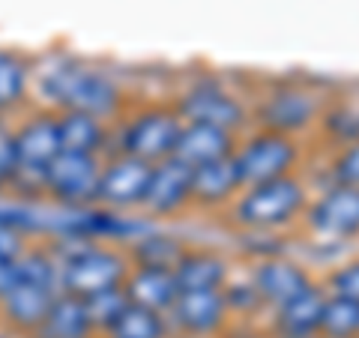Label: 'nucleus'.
<instances>
[{
    "mask_svg": "<svg viewBox=\"0 0 359 338\" xmlns=\"http://www.w3.org/2000/svg\"><path fill=\"white\" fill-rule=\"evenodd\" d=\"M249 99L252 126L311 144V135L318 129L330 96L302 78H282V81H266L264 87H257Z\"/></svg>",
    "mask_w": 359,
    "mask_h": 338,
    "instance_id": "nucleus-3",
    "label": "nucleus"
},
{
    "mask_svg": "<svg viewBox=\"0 0 359 338\" xmlns=\"http://www.w3.org/2000/svg\"><path fill=\"white\" fill-rule=\"evenodd\" d=\"M141 212L159 224L189 216L192 212V168L174 159V156L153 165Z\"/></svg>",
    "mask_w": 359,
    "mask_h": 338,
    "instance_id": "nucleus-13",
    "label": "nucleus"
},
{
    "mask_svg": "<svg viewBox=\"0 0 359 338\" xmlns=\"http://www.w3.org/2000/svg\"><path fill=\"white\" fill-rule=\"evenodd\" d=\"M171 320L168 314L147 311L129 302V309L111 323V330L102 332L105 338H171Z\"/></svg>",
    "mask_w": 359,
    "mask_h": 338,
    "instance_id": "nucleus-25",
    "label": "nucleus"
},
{
    "mask_svg": "<svg viewBox=\"0 0 359 338\" xmlns=\"http://www.w3.org/2000/svg\"><path fill=\"white\" fill-rule=\"evenodd\" d=\"M27 234L15 228L13 222H6V219H0V264H9V261H18L21 255L27 252Z\"/></svg>",
    "mask_w": 359,
    "mask_h": 338,
    "instance_id": "nucleus-33",
    "label": "nucleus"
},
{
    "mask_svg": "<svg viewBox=\"0 0 359 338\" xmlns=\"http://www.w3.org/2000/svg\"><path fill=\"white\" fill-rule=\"evenodd\" d=\"M237 273L233 257L228 252H219L212 245H189L186 255L174 266V278L180 294L192 290H222Z\"/></svg>",
    "mask_w": 359,
    "mask_h": 338,
    "instance_id": "nucleus-16",
    "label": "nucleus"
},
{
    "mask_svg": "<svg viewBox=\"0 0 359 338\" xmlns=\"http://www.w3.org/2000/svg\"><path fill=\"white\" fill-rule=\"evenodd\" d=\"M27 90H30V63L13 48H0V117L25 102Z\"/></svg>",
    "mask_w": 359,
    "mask_h": 338,
    "instance_id": "nucleus-24",
    "label": "nucleus"
},
{
    "mask_svg": "<svg viewBox=\"0 0 359 338\" xmlns=\"http://www.w3.org/2000/svg\"><path fill=\"white\" fill-rule=\"evenodd\" d=\"M39 96L48 111H84L105 123H117L129 108V96L114 72L75 54H57L39 75Z\"/></svg>",
    "mask_w": 359,
    "mask_h": 338,
    "instance_id": "nucleus-1",
    "label": "nucleus"
},
{
    "mask_svg": "<svg viewBox=\"0 0 359 338\" xmlns=\"http://www.w3.org/2000/svg\"><path fill=\"white\" fill-rule=\"evenodd\" d=\"M302 240L351 245L359 240V189L330 183L311 189V201L297 231Z\"/></svg>",
    "mask_w": 359,
    "mask_h": 338,
    "instance_id": "nucleus-8",
    "label": "nucleus"
},
{
    "mask_svg": "<svg viewBox=\"0 0 359 338\" xmlns=\"http://www.w3.org/2000/svg\"><path fill=\"white\" fill-rule=\"evenodd\" d=\"M327 302V290L318 281L299 297L287 299L285 306L269 311V330L273 338H318L320 335V314Z\"/></svg>",
    "mask_w": 359,
    "mask_h": 338,
    "instance_id": "nucleus-18",
    "label": "nucleus"
},
{
    "mask_svg": "<svg viewBox=\"0 0 359 338\" xmlns=\"http://www.w3.org/2000/svg\"><path fill=\"white\" fill-rule=\"evenodd\" d=\"M171 330L189 338H212L231 323V311L224 306L222 290H192L180 294L174 309L168 311Z\"/></svg>",
    "mask_w": 359,
    "mask_h": 338,
    "instance_id": "nucleus-14",
    "label": "nucleus"
},
{
    "mask_svg": "<svg viewBox=\"0 0 359 338\" xmlns=\"http://www.w3.org/2000/svg\"><path fill=\"white\" fill-rule=\"evenodd\" d=\"M15 156H18V180L15 191L21 195H39V183L48 165L60 156L57 114L39 108L27 114L15 126Z\"/></svg>",
    "mask_w": 359,
    "mask_h": 338,
    "instance_id": "nucleus-9",
    "label": "nucleus"
},
{
    "mask_svg": "<svg viewBox=\"0 0 359 338\" xmlns=\"http://www.w3.org/2000/svg\"><path fill=\"white\" fill-rule=\"evenodd\" d=\"M309 201H311V183L306 171H302V174L269 180V183L245 186L222 219L233 234L255 231V234L294 236L299 231L302 216H306Z\"/></svg>",
    "mask_w": 359,
    "mask_h": 338,
    "instance_id": "nucleus-2",
    "label": "nucleus"
},
{
    "mask_svg": "<svg viewBox=\"0 0 359 338\" xmlns=\"http://www.w3.org/2000/svg\"><path fill=\"white\" fill-rule=\"evenodd\" d=\"M54 114H57L60 153L102 156V159L111 153V123L84 111H54Z\"/></svg>",
    "mask_w": 359,
    "mask_h": 338,
    "instance_id": "nucleus-19",
    "label": "nucleus"
},
{
    "mask_svg": "<svg viewBox=\"0 0 359 338\" xmlns=\"http://www.w3.org/2000/svg\"><path fill=\"white\" fill-rule=\"evenodd\" d=\"M222 297H224V306H228V311H231V320L233 318H257L261 311H266L264 299L255 290L252 278L245 276V269L231 276V281L222 288Z\"/></svg>",
    "mask_w": 359,
    "mask_h": 338,
    "instance_id": "nucleus-27",
    "label": "nucleus"
},
{
    "mask_svg": "<svg viewBox=\"0 0 359 338\" xmlns=\"http://www.w3.org/2000/svg\"><path fill=\"white\" fill-rule=\"evenodd\" d=\"M359 141V99H327L311 144H323V150H341Z\"/></svg>",
    "mask_w": 359,
    "mask_h": 338,
    "instance_id": "nucleus-22",
    "label": "nucleus"
},
{
    "mask_svg": "<svg viewBox=\"0 0 359 338\" xmlns=\"http://www.w3.org/2000/svg\"><path fill=\"white\" fill-rule=\"evenodd\" d=\"M18 180V156H15V126L0 117V191L15 189Z\"/></svg>",
    "mask_w": 359,
    "mask_h": 338,
    "instance_id": "nucleus-32",
    "label": "nucleus"
},
{
    "mask_svg": "<svg viewBox=\"0 0 359 338\" xmlns=\"http://www.w3.org/2000/svg\"><path fill=\"white\" fill-rule=\"evenodd\" d=\"M320 285L330 297H344L359 302V255H344L320 273Z\"/></svg>",
    "mask_w": 359,
    "mask_h": 338,
    "instance_id": "nucleus-28",
    "label": "nucleus"
},
{
    "mask_svg": "<svg viewBox=\"0 0 359 338\" xmlns=\"http://www.w3.org/2000/svg\"><path fill=\"white\" fill-rule=\"evenodd\" d=\"M245 189L237 162L222 159L192 171V212H204V216L222 219L237 201V195Z\"/></svg>",
    "mask_w": 359,
    "mask_h": 338,
    "instance_id": "nucleus-15",
    "label": "nucleus"
},
{
    "mask_svg": "<svg viewBox=\"0 0 359 338\" xmlns=\"http://www.w3.org/2000/svg\"><path fill=\"white\" fill-rule=\"evenodd\" d=\"M84 306L90 311V320H93V326L99 330V335L111 330V323H114L123 311L129 309V297L123 288H108L102 290V294H93L84 299Z\"/></svg>",
    "mask_w": 359,
    "mask_h": 338,
    "instance_id": "nucleus-29",
    "label": "nucleus"
},
{
    "mask_svg": "<svg viewBox=\"0 0 359 338\" xmlns=\"http://www.w3.org/2000/svg\"><path fill=\"white\" fill-rule=\"evenodd\" d=\"M323 171H327L323 186L341 183V186L359 189V141L347 144V147H341V150L327 153V165H323Z\"/></svg>",
    "mask_w": 359,
    "mask_h": 338,
    "instance_id": "nucleus-31",
    "label": "nucleus"
},
{
    "mask_svg": "<svg viewBox=\"0 0 359 338\" xmlns=\"http://www.w3.org/2000/svg\"><path fill=\"white\" fill-rule=\"evenodd\" d=\"M0 338H13V335H6V332H0Z\"/></svg>",
    "mask_w": 359,
    "mask_h": 338,
    "instance_id": "nucleus-34",
    "label": "nucleus"
},
{
    "mask_svg": "<svg viewBox=\"0 0 359 338\" xmlns=\"http://www.w3.org/2000/svg\"><path fill=\"white\" fill-rule=\"evenodd\" d=\"M99 174H102V156H81V153H60L48 165L39 195L51 198L63 210H81L96 204Z\"/></svg>",
    "mask_w": 359,
    "mask_h": 338,
    "instance_id": "nucleus-10",
    "label": "nucleus"
},
{
    "mask_svg": "<svg viewBox=\"0 0 359 338\" xmlns=\"http://www.w3.org/2000/svg\"><path fill=\"white\" fill-rule=\"evenodd\" d=\"M233 162H237L245 186L302 174L309 168V141L249 126L237 141Z\"/></svg>",
    "mask_w": 359,
    "mask_h": 338,
    "instance_id": "nucleus-7",
    "label": "nucleus"
},
{
    "mask_svg": "<svg viewBox=\"0 0 359 338\" xmlns=\"http://www.w3.org/2000/svg\"><path fill=\"white\" fill-rule=\"evenodd\" d=\"M318 338H359V302L327 294Z\"/></svg>",
    "mask_w": 359,
    "mask_h": 338,
    "instance_id": "nucleus-26",
    "label": "nucleus"
},
{
    "mask_svg": "<svg viewBox=\"0 0 359 338\" xmlns=\"http://www.w3.org/2000/svg\"><path fill=\"white\" fill-rule=\"evenodd\" d=\"M150 171L153 165L135 159V156L108 153L102 159V174H99L96 207H105L111 212H141Z\"/></svg>",
    "mask_w": 359,
    "mask_h": 338,
    "instance_id": "nucleus-11",
    "label": "nucleus"
},
{
    "mask_svg": "<svg viewBox=\"0 0 359 338\" xmlns=\"http://www.w3.org/2000/svg\"><path fill=\"white\" fill-rule=\"evenodd\" d=\"M245 276L252 278L255 290L261 294L266 311L285 306L287 299L299 297L302 290H309L311 285L320 281V276L314 273L302 257H294L290 252L264 257V261H255V264H245Z\"/></svg>",
    "mask_w": 359,
    "mask_h": 338,
    "instance_id": "nucleus-12",
    "label": "nucleus"
},
{
    "mask_svg": "<svg viewBox=\"0 0 359 338\" xmlns=\"http://www.w3.org/2000/svg\"><path fill=\"white\" fill-rule=\"evenodd\" d=\"M123 290H126L132 306L159 314L171 311L180 297L174 269H153V266H132L126 281H123Z\"/></svg>",
    "mask_w": 359,
    "mask_h": 338,
    "instance_id": "nucleus-20",
    "label": "nucleus"
},
{
    "mask_svg": "<svg viewBox=\"0 0 359 338\" xmlns=\"http://www.w3.org/2000/svg\"><path fill=\"white\" fill-rule=\"evenodd\" d=\"M180 129L183 120L171 99L135 108L129 105L117 123H111V153H126L147 165H159L174 156Z\"/></svg>",
    "mask_w": 359,
    "mask_h": 338,
    "instance_id": "nucleus-6",
    "label": "nucleus"
},
{
    "mask_svg": "<svg viewBox=\"0 0 359 338\" xmlns=\"http://www.w3.org/2000/svg\"><path fill=\"white\" fill-rule=\"evenodd\" d=\"M99 330L90 320V311L84 306V299H78L72 294H57V299L51 302L45 320L39 323V330L30 338H96Z\"/></svg>",
    "mask_w": 359,
    "mask_h": 338,
    "instance_id": "nucleus-21",
    "label": "nucleus"
},
{
    "mask_svg": "<svg viewBox=\"0 0 359 338\" xmlns=\"http://www.w3.org/2000/svg\"><path fill=\"white\" fill-rule=\"evenodd\" d=\"M186 236H180L174 231H165L162 224H156L153 231L138 236L135 243L126 245V257L132 266H153V269H174L177 261L189 249Z\"/></svg>",
    "mask_w": 359,
    "mask_h": 338,
    "instance_id": "nucleus-23",
    "label": "nucleus"
},
{
    "mask_svg": "<svg viewBox=\"0 0 359 338\" xmlns=\"http://www.w3.org/2000/svg\"><path fill=\"white\" fill-rule=\"evenodd\" d=\"M240 243V255L245 257V264L264 261L273 255H287L290 252V234H255V231H243L237 234Z\"/></svg>",
    "mask_w": 359,
    "mask_h": 338,
    "instance_id": "nucleus-30",
    "label": "nucleus"
},
{
    "mask_svg": "<svg viewBox=\"0 0 359 338\" xmlns=\"http://www.w3.org/2000/svg\"><path fill=\"white\" fill-rule=\"evenodd\" d=\"M237 141H240V135L231 132V129L210 126V123H183L180 138H177L174 159H180L195 171V168L231 159L233 150H237Z\"/></svg>",
    "mask_w": 359,
    "mask_h": 338,
    "instance_id": "nucleus-17",
    "label": "nucleus"
},
{
    "mask_svg": "<svg viewBox=\"0 0 359 338\" xmlns=\"http://www.w3.org/2000/svg\"><path fill=\"white\" fill-rule=\"evenodd\" d=\"M60 266V290L78 299H87L93 294H102L108 288H123L129 276V257L123 245L114 243H96V240H63L51 243Z\"/></svg>",
    "mask_w": 359,
    "mask_h": 338,
    "instance_id": "nucleus-4",
    "label": "nucleus"
},
{
    "mask_svg": "<svg viewBox=\"0 0 359 338\" xmlns=\"http://www.w3.org/2000/svg\"><path fill=\"white\" fill-rule=\"evenodd\" d=\"M171 105L183 123H210L237 135L252 126L249 93L219 72L189 75L171 96Z\"/></svg>",
    "mask_w": 359,
    "mask_h": 338,
    "instance_id": "nucleus-5",
    "label": "nucleus"
}]
</instances>
